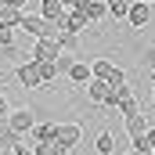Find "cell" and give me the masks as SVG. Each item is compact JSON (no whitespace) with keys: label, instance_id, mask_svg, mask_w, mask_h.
I'll return each instance as SVG.
<instances>
[{"label":"cell","instance_id":"277c9868","mask_svg":"<svg viewBox=\"0 0 155 155\" xmlns=\"http://www.w3.org/2000/svg\"><path fill=\"white\" fill-rule=\"evenodd\" d=\"M126 22H130V29H144V25L152 22V4H148V0H130Z\"/></svg>","mask_w":155,"mask_h":155},{"label":"cell","instance_id":"5bb4252c","mask_svg":"<svg viewBox=\"0 0 155 155\" xmlns=\"http://www.w3.org/2000/svg\"><path fill=\"white\" fill-rule=\"evenodd\" d=\"M90 25V18L83 15V11H76V7H69V15H65V25L61 29H69V33H83Z\"/></svg>","mask_w":155,"mask_h":155},{"label":"cell","instance_id":"4316f807","mask_svg":"<svg viewBox=\"0 0 155 155\" xmlns=\"http://www.w3.org/2000/svg\"><path fill=\"white\" fill-rule=\"evenodd\" d=\"M108 83H112V87H119V83H126V72H123V69H112V76H108Z\"/></svg>","mask_w":155,"mask_h":155},{"label":"cell","instance_id":"cb8c5ba5","mask_svg":"<svg viewBox=\"0 0 155 155\" xmlns=\"http://www.w3.org/2000/svg\"><path fill=\"white\" fill-rule=\"evenodd\" d=\"M33 152H36V155H58L61 148H58L54 141H33Z\"/></svg>","mask_w":155,"mask_h":155},{"label":"cell","instance_id":"e0dca14e","mask_svg":"<svg viewBox=\"0 0 155 155\" xmlns=\"http://www.w3.org/2000/svg\"><path fill=\"white\" fill-rule=\"evenodd\" d=\"M58 43H61V51H72V54H79V33L61 29V33H58Z\"/></svg>","mask_w":155,"mask_h":155},{"label":"cell","instance_id":"5b68a950","mask_svg":"<svg viewBox=\"0 0 155 155\" xmlns=\"http://www.w3.org/2000/svg\"><path fill=\"white\" fill-rule=\"evenodd\" d=\"M7 119H11V126H15L22 137H29V130L36 126V112H33V108H11Z\"/></svg>","mask_w":155,"mask_h":155},{"label":"cell","instance_id":"4dcf8cb0","mask_svg":"<svg viewBox=\"0 0 155 155\" xmlns=\"http://www.w3.org/2000/svg\"><path fill=\"white\" fill-rule=\"evenodd\" d=\"M123 155H148V152H141V148H130V152H123Z\"/></svg>","mask_w":155,"mask_h":155},{"label":"cell","instance_id":"44dd1931","mask_svg":"<svg viewBox=\"0 0 155 155\" xmlns=\"http://www.w3.org/2000/svg\"><path fill=\"white\" fill-rule=\"evenodd\" d=\"M90 69H94V76H97V79H108V76H112V69H116V65H112L108 58H97V61H94Z\"/></svg>","mask_w":155,"mask_h":155},{"label":"cell","instance_id":"836d02e7","mask_svg":"<svg viewBox=\"0 0 155 155\" xmlns=\"http://www.w3.org/2000/svg\"><path fill=\"white\" fill-rule=\"evenodd\" d=\"M148 4H155V0H148Z\"/></svg>","mask_w":155,"mask_h":155},{"label":"cell","instance_id":"d6a6232c","mask_svg":"<svg viewBox=\"0 0 155 155\" xmlns=\"http://www.w3.org/2000/svg\"><path fill=\"white\" fill-rule=\"evenodd\" d=\"M58 155H72V152H58Z\"/></svg>","mask_w":155,"mask_h":155},{"label":"cell","instance_id":"7402d4cb","mask_svg":"<svg viewBox=\"0 0 155 155\" xmlns=\"http://www.w3.org/2000/svg\"><path fill=\"white\" fill-rule=\"evenodd\" d=\"M105 4H108L112 18H126V11H130V0H105Z\"/></svg>","mask_w":155,"mask_h":155},{"label":"cell","instance_id":"8992f818","mask_svg":"<svg viewBox=\"0 0 155 155\" xmlns=\"http://www.w3.org/2000/svg\"><path fill=\"white\" fill-rule=\"evenodd\" d=\"M72 7H76V11H83V15L90 18V25H94V22H101V18L108 15V4H105V0H76Z\"/></svg>","mask_w":155,"mask_h":155},{"label":"cell","instance_id":"30bf717a","mask_svg":"<svg viewBox=\"0 0 155 155\" xmlns=\"http://www.w3.org/2000/svg\"><path fill=\"white\" fill-rule=\"evenodd\" d=\"M36 69H40V76H43V90H51V87H54V79L61 76L54 58H36Z\"/></svg>","mask_w":155,"mask_h":155},{"label":"cell","instance_id":"9a60e30c","mask_svg":"<svg viewBox=\"0 0 155 155\" xmlns=\"http://www.w3.org/2000/svg\"><path fill=\"white\" fill-rule=\"evenodd\" d=\"M22 7H7V4H0V25H15L18 29V22H22Z\"/></svg>","mask_w":155,"mask_h":155},{"label":"cell","instance_id":"d6986e66","mask_svg":"<svg viewBox=\"0 0 155 155\" xmlns=\"http://www.w3.org/2000/svg\"><path fill=\"white\" fill-rule=\"evenodd\" d=\"M29 137H33V141H54V123H36V126L29 130Z\"/></svg>","mask_w":155,"mask_h":155},{"label":"cell","instance_id":"7a4b0ae2","mask_svg":"<svg viewBox=\"0 0 155 155\" xmlns=\"http://www.w3.org/2000/svg\"><path fill=\"white\" fill-rule=\"evenodd\" d=\"M79 141H83V126L79 123H54V144L61 152H72Z\"/></svg>","mask_w":155,"mask_h":155},{"label":"cell","instance_id":"d4e9b609","mask_svg":"<svg viewBox=\"0 0 155 155\" xmlns=\"http://www.w3.org/2000/svg\"><path fill=\"white\" fill-rule=\"evenodd\" d=\"M54 61H58V72H61V76H65V72H69V69L76 65V58H72V51H61V54H58Z\"/></svg>","mask_w":155,"mask_h":155},{"label":"cell","instance_id":"6da1fadb","mask_svg":"<svg viewBox=\"0 0 155 155\" xmlns=\"http://www.w3.org/2000/svg\"><path fill=\"white\" fill-rule=\"evenodd\" d=\"M18 29H25L33 40H40V36H58V33H61V25H58V22H47L43 15H22Z\"/></svg>","mask_w":155,"mask_h":155},{"label":"cell","instance_id":"f1b7e54d","mask_svg":"<svg viewBox=\"0 0 155 155\" xmlns=\"http://www.w3.org/2000/svg\"><path fill=\"white\" fill-rule=\"evenodd\" d=\"M0 116H11V105H7V97L0 94Z\"/></svg>","mask_w":155,"mask_h":155},{"label":"cell","instance_id":"4fadbf2b","mask_svg":"<svg viewBox=\"0 0 155 155\" xmlns=\"http://www.w3.org/2000/svg\"><path fill=\"white\" fill-rule=\"evenodd\" d=\"M65 76L72 79V83H76V87H87V83H90V79H94V69H90V65H87V61H76V65H72V69H69V72H65Z\"/></svg>","mask_w":155,"mask_h":155},{"label":"cell","instance_id":"1f68e13d","mask_svg":"<svg viewBox=\"0 0 155 155\" xmlns=\"http://www.w3.org/2000/svg\"><path fill=\"white\" fill-rule=\"evenodd\" d=\"M61 4H65V7H72V4H76V0H61Z\"/></svg>","mask_w":155,"mask_h":155},{"label":"cell","instance_id":"484cf974","mask_svg":"<svg viewBox=\"0 0 155 155\" xmlns=\"http://www.w3.org/2000/svg\"><path fill=\"white\" fill-rule=\"evenodd\" d=\"M11 155H36V152H33V144H25V141H18V144L11 148Z\"/></svg>","mask_w":155,"mask_h":155},{"label":"cell","instance_id":"603a6c76","mask_svg":"<svg viewBox=\"0 0 155 155\" xmlns=\"http://www.w3.org/2000/svg\"><path fill=\"white\" fill-rule=\"evenodd\" d=\"M116 108H119V116H134V112H141V105H137V97H134V94H130V97H123Z\"/></svg>","mask_w":155,"mask_h":155},{"label":"cell","instance_id":"8fae6325","mask_svg":"<svg viewBox=\"0 0 155 155\" xmlns=\"http://www.w3.org/2000/svg\"><path fill=\"white\" fill-rule=\"evenodd\" d=\"M123 123H126V134H130V141H134V137H141V134H144V130L152 126L144 112H134V116H123Z\"/></svg>","mask_w":155,"mask_h":155},{"label":"cell","instance_id":"f546056e","mask_svg":"<svg viewBox=\"0 0 155 155\" xmlns=\"http://www.w3.org/2000/svg\"><path fill=\"white\" fill-rule=\"evenodd\" d=\"M7 7H25V0H4Z\"/></svg>","mask_w":155,"mask_h":155},{"label":"cell","instance_id":"ffe728a7","mask_svg":"<svg viewBox=\"0 0 155 155\" xmlns=\"http://www.w3.org/2000/svg\"><path fill=\"white\" fill-rule=\"evenodd\" d=\"M134 148H141V152H155V126H148L141 137H134Z\"/></svg>","mask_w":155,"mask_h":155},{"label":"cell","instance_id":"2e32d148","mask_svg":"<svg viewBox=\"0 0 155 155\" xmlns=\"http://www.w3.org/2000/svg\"><path fill=\"white\" fill-rule=\"evenodd\" d=\"M94 148H97V155H116V137H112L108 130H101L97 141H94Z\"/></svg>","mask_w":155,"mask_h":155},{"label":"cell","instance_id":"9c48e42d","mask_svg":"<svg viewBox=\"0 0 155 155\" xmlns=\"http://www.w3.org/2000/svg\"><path fill=\"white\" fill-rule=\"evenodd\" d=\"M108 90H112V83H108V79H90V83H87V97H90V101H94V105H105V101H108Z\"/></svg>","mask_w":155,"mask_h":155},{"label":"cell","instance_id":"83f0119b","mask_svg":"<svg viewBox=\"0 0 155 155\" xmlns=\"http://www.w3.org/2000/svg\"><path fill=\"white\" fill-rule=\"evenodd\" d=\"M144 65H148V69H155V43L144 51Z\"/></svg>","mask_w":155,"mask_h":155},{"label":"cell","instance_id":"ac0fdd59","mask_svg":"<svg viewBox=\"0 0 155 155\" xmlns=\"http://www.w3.org/2000/svg\"><path fill=\"white\" fill-rule=\"evenodd\" d=\"M0 51L15 54V25H0Z\"/></svg>","mask_w":155,"mask_h":155},{"label":"cell","instance_id":"52a82bcc","mask_svg":"<svg viewBox=\"0 0 155 155\" xmlns=\"http://www.w3.org/2000/svg\"><path fill=\"white\" fill-rule=\"evenodd\" d=\"M40 15H43L47 22H58V25H65V15H69V7H65L61 0H40Z\"/></svg>","mask_w":155,"mask_h":155},{"label":"cell","instance_id":"3957f363","mask_svg":"<svg viewBox=\"0 0 155 155\" xmlns=\"http://www.w3.org/2000/svg\"><path fill=\"white\" fill-rule=\"evenodd\" d=\"M15 79H18L25 90H43V76H40V69H36V58L18 61V65H15Z\"/></svg>","mask_w":155,"mask_h":155},{"label":"cell","instance_id":"ba28073f","mask_svg":"<svg viewBox=\"0 0 155 155\" xmlns=\"http://www.w3.org/2000/svg\"><path fill=\"white\" fill-rule=\"evenodd\" d=\"M58 54H61L58 36H40L36 43H33V58H58Z\"/></svg>","mask_w":155,"mask_h":155},{"label":"cell","instance_id":"e575fe53","mask_svg":"<svg viewBox=\"0 0 155 155\" xmlns=\"http://www.w3.org/2000/svg\"><path fill=\"white\" fill-rule=\"evenodd\" d=\"M152 97H155V90H152Z\"/></svg>","mask_w":155,"mask_h":155},{"label":"cell","instance_id":"7c38bea8","mask_svg":"<svg viewBox=\"0 0 155 155\" xmlns=\"http://www.w3.org/2000/svg\"><path fill=\"white\" fill-rule=\"evenodd\" d=\"M18 141H22V134L11 126V119H7V116H0V148H15Z\"/></svg>","mask_w":155,"mask_h":155}]
</instances>
